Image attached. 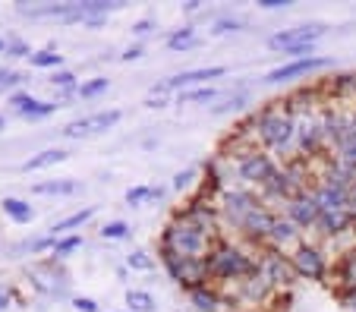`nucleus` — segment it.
<instances>
[{
    "mask_svg": "<svg viewBox=\"0 0 356 312\" xmlns=\"http://www.w3.org/2000/svg\"><path fill=\"white\" fill-rule=\"evenodd\" d=\"M325 35V26H300V28H287V32H277L268 38V48L284 51L290 57H312V48H316V38Z\"/></svg>",
    "mask_w": 356,
    "mask_h": 312,
    "instance_id": "f257e3e1",
    "label": "nucleus"
},
{
    "mask_svg": "<svg viewBox=\"0 0 356 312\" xmlns=\"http://www.w3.org/2000/svg\"><path fill=\"white\" fill-rule=\"evenodd\" d=\"M205 240H209L205 227L193 224V221H180V224H174L168 233L170 249H174L180 258H199L202 249H205Z\"/></svg>",
    "mask_w": 356,
    "mask_h": 312,
    "instance_id": "f03ea898",
    "label": "nucleus"
},
{
    "mask_svg": "<svg viewBox=\"0 0 356 312\" xmlns=\"http://www.w3.org/2000/svg\"><path fill=\"white\" fill-rule=\"evenodd\" d=\"M259 133H262V139L271 149H287V145L293 142L296 126L287 114H265L262 120H259Z\"/></svg>",
    "mask_w": 356,
    "mask_h": 312,
    "instance_id": "7ed1b4c3",
    "label": "nucleus"
},
{
    "mask_svg": "<svg viewBox=\"0 0 356 312\" xmlns=\"http://www.w3.org/2000/svg\"><path fill=\"white\" fill-rule=\"evenodd\" d=\"M120 110H101V114H92V117H82V120H73L67 129H63V136L70 139H86V136H98L104 129H111L117 120H120Z\"/></svg>",
    "mask_w": 356,
    "mask_h": 312,
    "instance_id": "20e7f679",
    "label": "nucleus"
},
{
    "mask_svg": "<svg viewBox=\"0 0 356 312\" xmlns=\"http://www.w3.org/2000/svg\"><path fill=\"white\" fill-rule=\"evenodd\" d=\"M328 63H331L328 57H300V60H290V63H284V67H275L268 76H265V82L277 85V82H287V79H296V76H306V73H312V69H325Z\"/></svg>",
    "mask_w": 356,
    "mask_h": 312,
    "instance_id": "39448f33",
    "label": "nucleus"
},
{
    "mask_svg": "<svg viewBox=\"0 0 356 312\" xmlns=\"http://www.w3.org/2000/svg\"><path fill=\"white\" fill-rule=\"evenodd\" d=\"M240 176L249 180V183H265L268 186L277 176V167H275V161L265 158V155H246L240 161Z\"/></svg>",
    "mask_w": 356,
    "mask_h": 312,
    "instance_id": "423d86ee",
    "label": "nucleus"
},
{
    "mask_svg": "<svg viewBox=\"0 0 356 312\" xmlns=\"http://www.w3.org/2000/svg\"><path fill=\"white\" fill-rule=\"evenodd\" d=\"M211 272L221 274V278H236V274L252 272V262L236 249H221L215 258H211Z\"/></svg>",
    "mask_w": 356,
    "mask_h": 312,
    "instance_id": "0eeeda50",
    "label": "nucleus"
},
{
    "mask_svg": "<svg viewBox=\"0 0 356 312\" xmlns=\"http://www.w3.org/2000/svg\"><path fill=\"white\" fill-rule=\"evenodd\" d=\"M227 73L224 67H205V69H186V73L174 76V79L161 82L158 85V92H170V88H189V85H202V82H209V79H221V76Z\"/></svg>",
    "mask_w": 356,
    "mask_h": 312,
    "instance_id": "6e6552de",
    "label": "nucleus"
},
{
    "mask_svg": "<svg viewBox=\"0 0 356 312\" xmlns=\"http://www.w3.org/2000/svg\"><path fill=\"white\" fill-rule=\"evenodd\" d=\"M10 104L16 108V114L29 117V120H41V117H47V114H54V110H57L54 101H38V98L26 95V92L13 95V98H10Z\"/></svg>",
    "mask_w": 356,
    "mask_h": 312,
    "instance_id": "1a4fd4ad",
    "label": "nucleus"
},
{
    "mask_svg": "<svg viewBox=\"0 0 356 312\" xmlns=\"http://www.w3.org/2000/svg\"><path fill=\"white\" fill-rule=\"evenodd\" d=\"M256 199L249 196V192H227V199H224V211H227V217L234 221L236 227H243V221H246L252 211H256Z\"/></svg>",
    "mask_w": 356,
    "mask_h": 312,
    "instance_id": "9d476101",
    "label": "nucleus"
},
{
    "mask_svg": "<svg viewBox=\"0 0 356 312\" xmlns=\"http://www.w3.org/2000/svg\"><path fill=\"white\" fill-rule=\"evenodd\" d=\"M318 215H322V205L316 202V196H296L293 202H290V217H293V224H300V227L318 224Z\"/></svg>",
    "mask_w": 356,
    "mask_h": 312,
    "instance_id": "9b49d317",
    "label": "nucleus"
},
{
    "mask_svg": "<svg viewBox=\"0 0 356 312\" xmlns=\"http://www.w3.org/2000/svg\"><path fill=\"white\" fill-rule=\"evenodd\" d=\"M296 272L306 274V278H322V272H325L322 256H318L316 249H309V246H302V249L296 252Z\"/></svg>",
    "mask_w": 356,
    "mask_h": 312,
    "instance_id": "f8f14e48",
    "label": "nucleus"
},
{
    "mask_svg": "<svg viewBox=\"0 0 356 312\" xmlns=\"http://www.w3.org/2000/svg\"><path fill=\"white\" fill-rule=\"evenodd\" d=\"M350 224H353V211H347V208L322 211V215H318V227H322L325 233H341V231H347Z\"/></svg>",
    "mask_w": 356,
    "mask_h": 312,
    "instance_id": "ddd939ff",
    "label": "nucleus"
},
{
    "mask_svg": "<svg viewBox=\"0 0 356 312\" xmlns=\"http://www.w3.org/2000/svg\"><path fill=\"white\" fill-rule=\"evenodd\" d=\"M67 158L70 155L63 149H44V151H38L35 158H29L19 170H26L29 174V170H41V167H51V164H60V161H67Z\"/></svg>",
    "mask_w": 356,
    "mask_h": 312,
    "instance_id": "4468645a",
    "label": "nucleus"
},
{
    "mask_svg": "<svg viewBox=\"0 0 356 312\" xmlns=\"http://www.w3.org/2000/svg\"><path fill=\"white\" fill-rule=\"evenodd\" d=\"M337 149H341V161L347 170H356V123H350L347 133H343V139L337 142Z\"/></svg>",
    "mask_w": 356,
    "mask_h": 312,
    "instance_id": "2eb2a0df",
    "label": "nucleus"
},
{
    "mask_svg": "<svg viewBox=\"0 0 356 312\" xmlns=\"http://www.w3.org/2000/svg\"><path fill=\"white\" fill-rule=\"evenodd\" d=\"M3 211L13 217L16 224H29L35 217V208L29 202H22V199H3Z\"/></svg>",
    "mask_w": 356,
    "mask_h": 312,
    "instance_id": "dca6fc26",
    "label": "nucleus"
},
{
    "mask_svg": "<svg viewBox=\"0 0 356 312\" xmlns=\"http://www.w3.org/2000/svg\"><path fill=\"white\" fill-rule=\"evenodd\" d=\"M92 215H95V205H88V208H82V211H76V215H70V217H63V221H57V224L51 227V233H54V237H60L63 231H73V227L86 224Z\"/></svg>",
    "mask_w": 356,
    "mask_h": 312,
    "instance_id": "f3484780",
    "label": "nucleus"
},
{
    "mask_svg": "<svg viewBox=\"0 0 356 312\" xmlns=\"http://www.w3.org/2000/svg\"><path fill=\"white\" fill-rule=\"evenodd\" d=\"M76 190H79V183H73V180H54V183L35 186V192H41V196H73Z\"/></svg>",
    "mask_w": 356,
    "mask_h": 312,
    "instance_id": "a211bd4d",
    "label": "nucleus"
},
{
    "mask_svg": "<svg viewBox=\"0 0 356 312\" xmlns=\"http://www.w3.org/2000/svg\"><path fill=\"white\" fill-rule=\"evenodd\" d=\"M127 306L133 312H155L158 309L155 297H152V293H145V290H127Z\"/></svg>",
    "mask_w": 356,
    "mask_h": 312,
    "instance_id": "6ab92c4d",
    "label": "nucleus"
},
{
    "mask_svg": "<svg viewBox=\"0 0 356 312\" xmlns=\"http://www.w3.org/2000/svg\"><path fill=\"white\" fill-rule=\"evenodd\" d=\"M164 190L161 186H133V190L127 192V202L129 205H142L145 199H161Z\"/></svg>",
    "mask_w": 356,
    "mask_h": 312,
    "instance_id": "aec40b11",
    "label": "nucleus"
},
{
    "mask_svg": "<svg viewBox=\"0 0 356 312\" xmlns=\"http://www.w3.org/2000/svg\"><path fill=\"white\" fill-rule=\"evenodd\" d=\"M189 44H195L193 28H183V32H174V35L168 38V48H170V51H183V48H189Z\"/></svg>",
    "mask_w": 356,
    "mask_h": 312,
    "instance_id": "412c9836",
    "label": "nucleus"
},
{
    "mask_svg": "<svg viewBox=\"0 0 356 312\" xmlns=\"http://www.w3.org/2000/svg\"><path fill=\"white\" fill-rule=\"evenodd\" d=\"M60 60H63V57L57 54V51H38V54L29 57V63H32V67H60Z\"/></svg>",
    "mask_w": 356,
    "mask_h": 312,
    "instance_id": "4be33fe9",
    "label": "nucleus"
},
{
    "mask_svg": "<svg viewBox=\"0 0 356 312\" xmlns=\"http://www.w3.org/2000/svg\"><path fill=\"white\" fill-rule=\"evenodd\" d=\"M51 85L60 88V92H67V95L79 92V85H76V76H73V73H54V76H51Z\"/></svg>",
    "mask_w": 356,
    "mask_h": 312,
    "instance_id": "5701e85b",
    "label": "nucleus"
},
{
    "mask_svg": "<svg viewBox=\"0 0 356 312\" xmlns=\"http://www.w3.org/2000/svg\"><path fill=\"white\" fill-rule=\"evenodd\" d=\"M101 237L104 240H127L129 237V224H123V221H111V224L101 227Z\"/></svg>",
    "mask_w": 356,
    "mask_h": 312,
    "instance_id": "b1692460",
    "label": "nucleus"
},
{
    "mask_svg": "<svg viewBox=\"0 0 356 312\" xmlns=\"http://www.w3.org/2000/svg\"><path fill=\"white\" fill-rule=\"evenodd\" d=\"M243 26H246V22H243L240 16H227V19H218L211 32H215V35H227V32H240Z\"/></svg>",
    "mask_w": 356,
    "mask_h": 312,
    "instance_id": "393cba45",
    "label": "nucleus"
},
{
    "mask_svg": "<svg viewBox=\"0 0 356 312\" xmlns=\"http://www.w3.org/2000/svg\"><path fill=\"white\" fill-rule=\"evenodd\" d=\"M265 268L271 272V281H287V278H290V268H287V265H284L277 256H271L268 262H265Z\"/></svg>",
    "mask_w": 356,
    "mask_h": 312,
    "instance_id": "a878e982",
    "label": "nucleus"
},
{
    "mask_svg": "<svg viewBox=\"0 0 356 312\" xmlns=\"http://www.w3.org/2000/svg\"><path fill=\"white\" fill-rule=\"evenodd\" d=\"M215 98H218L215 88H195V92L180 95V104H186V101H215Z\"/></svg>",
    "mask_w": 356,
    "mask_h": 312,
    "instance_id": "bb28decb",
    "label": "nucleus"
},
{
    "mask_svg": "<svg viewBox=\"0 0 356 312\" xmlns=\"http://www.w3.org/2000/svg\"><path fill=\"white\" fill-rule=\"evenodd\" d=\"M101 92H108V79H92L86 85H79V98H95Z\"/></svg>",
    "mask_w": 356,
    "mask_h": 312,
    "instance_id": "cd10ccee",
    "label": "nucleus"
},
{
    "mask_svg": "<svg viewBox=\"0 0 356 312\" xmlns=\"http://www.w3.org/2000/svg\"><path fill=\"white\" fill-rule=\"evenodd\" d=\"M82 246V237H67V240H57V246H54V256L57 258H63V256H70L73 249H79Z\"/></svg>",
    "mask_w": 356,
    "mask_h": 312,
    "instance_id": "c85d7f7f",
    "label": "nucleus"
},
{
    "mask_svg": "<svg viewBox=\"0 0 356 312\" xmlns=\"http://www.w3.org/2000/svg\"><path fill=\"white\" fill-rule=\"evenodd\" d=\"M341 274H343V281H347V284H353V287H356V252H350V256L343 258Z\"/></svg>",
    "mask_w": 356,
    "mask_h": 312,
    "instance_id": "c756f323",
    "label": "nucleus"
},
{
    "mask_svg": "<svg viewBox=\"0 0 356 312\" xmlns=\"http://www.w3.org/2000/svg\"><path fill=\"white\" fill-rule=\"evenodd\" d=\"M271 237H275L277 243H287V240L293 237V224H287V221H275V227H271Z\"/></svg>",
    "mask_w": 356,
    "mask_h": 312,
    "instance_id": "7c9ffc66",
    "label": "nucleus"
},
{
    "mask_svg": "<svg viewBox=\"0 0 356 312\" xmlns=\"http://www.w3.org/2000/svg\"><path fill=\"white\" fill-rule=\"evenodd\" d=\"M193 303L199 306V312H215V297H211V293L193 290Z\"/></svg>",
    "mask_w": 356,
    "mask_h": 312,
    "instance_id": "2f4dec72",
    "label": "nucleus"
},
{
    "mask_svg": "<svg viewBox=\"0 0 356 312\" xmlns=\"http://www.w3.org/2000/svg\"><path fill=\"white\" fill-rule=\"evenodd\" d=\"M129 268H142V272H148V268H155V258H148L145 252H133V256L127 258Z\"/></svg>",
    "mask_w": 356,
    "mask_h": 312,
    "instance_id": "473e14b6",
    "label": "nucleus"
},
{
    "mask_svg": "<svg viewBox=\"0 0 356 312\" xmlns=\"http://www.w3.org/2000/svg\"><path fill=\"white\" fill-rule=\"evenodd\" d=\"M240 104H246V92H236V95H230L227 98V101H224V104H218V114H224V110H236V108H240Z\"/></svg>",
    "mask_w": 356,
    "mask_h": 312,
    "instance_id": "72a5a7b5",
    "label": "nucleus"
},
{
    "mask_svg": "<svg viewBox=\"0 0 356 312\" xmlns=\"http://www.w3.org/2000/svg\"><path fill=\"white\" fill-rule=\"evenodd\" d=\"M7 54H13V57H32V51H29V44H26V41H10Z\"/></svg>",
    "mask_w": 356,
    "mask_h": 312,
    "instance_id": "f704fd0d",
    "label": "nucleus"
},
{
    "mask_svg": "<svg viewBox=\"0 0 356 312\" xmlns=\"http://www.w3.org/2000/svg\"><path fill=\"white\" fill-rule=\"evenodd\" d=\"M193 176H195V167H189V170H183V174H177V176H174V190H186Z\"/></svg>",
    "mask_w": 356,
    "mask_h": 312,
    "instance_id": "c9c22d12",
    "label": "nucleus"
},
{
    "mask_svg": "<svg viewBox=\"0 0 356 312\" xmlns=\"http://www.w3.org/2000/svg\"><path fill=\"white\" fill-rule=\"evenodd\" d=\"M73 306H76L79 312H98V303H95V299H88V297H76Z\"/></svg>",
    "mask_w": 356,
    "mask_h": 312,
    "instance_id": "e433bc0d",
    "label": "nucleus"
},
{
    "mask_svg": "<svg viewBox=\"0 0 356 312\" xmlns=\"http://www.w3.org/2000/svg\"><path fill=\"white\" fill-rule=\"evenodd\" d=\"M293 0H262V7L265 10H281V7H290Z\"/></svg>",
    "mask_w": 356,
    "mask_h": 312,
    "instance_id": "4c0bfd02",
    "label": "nucleus"
},
{
    "mask_svg": "<svg viewBox=\"0 0 356 312\" xmlns=\"http://www.w3.org/2000/svg\"><path fill=\"white\" fill-rule=\"evenodd\" d=\"M148 28H152V19H139V22H136V28H133V32H136V35H145Z\"/></svg>",
    "mask_w": 356,
    "mask_h": 312,
    "instance_id": "58836bf2",
    "label": "nucleus"
},
{
    "mask_svg": "<svg viewBox=\"0 0 356 312\" xmlns=\"http://www.w3.org/2000/svg\"><path fill=\"white\" fill-rule=\"evenodd\" d=\"M142 57V48H129L127 54H123V60H139Z\"/></svg>",
    "mask_w": 356,
    "mask_h": 312,
    "instance_id": "ea45409f",
    "label": "nucleus"
},
{
    "mask_svg": "<svg viewBox=\"0 0 356 312\" xmlns=\"http://www.w3.org/2000/svg\"><path fill=\"white\" fill-rule=\"evenodd\" d=\"M7 299H10V297H7V290H3V287H0V309H3V306H7Z\"/></svg>",
    "mask_w": 356,
    "mask_h": 312,
    "instance_id": "a19ab883",
    "label": "nucleus"
},
{
    "mask_svg": "<svg viewBox=\"0 0 356 312\" xmlns=\"http://www.w3.org/2000/svg\"><path fill=\"white\" fill-rule=\"evenodd\" d=\"M7 48H10V41H7V38H0V54H7Z\"/></svg>",
    "mask_w": 356,
    "mask_h": 312,
    "instance_id": "79ce46f5",
    "label": "nucleus"
},
{
    "mask_svg": "<svg viewBox=\"0 0 356 312\" xmlns=\"http://www.w3.org/2000/svg\"><path fill=\"white\" fill-rule=\"evenodd\" d=\"M0 129H3V117H0Z\"/></svg>",
    "mask_w": 356,
    "mask_h": 312,
    "instance_id": "37998d69",
    "label": "nucleus"
},
{
    "mask_svg": "<svg viewBox=\"0 0 356 312\" xmlns=\"http://www.w3.org/2000/svg\"><path fill=\"white\" fill-rule=\"evenodd\" d=\"M353 309H356V299H353Z\"/></svg>",
    "mask_w": 356,
    "mask_h": 312,
    "instance_id": "c03bdc74",
    "label": "nucleus"
},
{
    "mask_svg": "<svg viewBox=\"0 0 356 312\" xmlns=\"http://www.w3.org/2000/svg\"><path fill=\"white\" fill-rule=\"evenodd\" d=\"M0 79H3V73H0Z\"/></svg>",
    "mask_w": 356,
    "mask_h": 312,
    "instance_id": "a18cd8bd",
    "label": "nucleus"
}]
</instances>
